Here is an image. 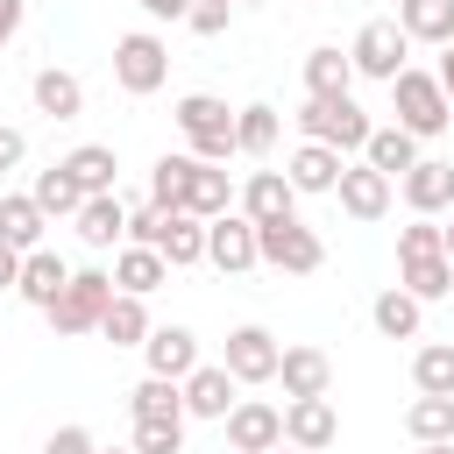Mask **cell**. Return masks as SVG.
<instances>
[{"label":"cell","mask_w":454,"mask_h":454,"mask_svg":"<svg viewBox=\"0 0 454 454\" xmlns=\"http://www.w3.org/2000/svg\"><path fill=\"white\" fill-rule=\"evenodd\" d=\"M234 411V376L220 362H199L184 376V419H227Z\"/></svg>","instance_id":"obj_20"},{"label":"cell","mask_w":454,"mask_h":454,"mask_svg":"<svg viewBox=\"0 0 454 454\" xmlns=\"http://www.w3.org/2000/svg\"><path fill=\"white\" fill-rule=\"evenodd\" d=\"M99 454H135V447H99Z\"/></svg>","instance_id":"obj_50"},{"label":"cell","mask_w":454,"mask_h":454,"mask_svg":"<svg viewBox=\"0 0 454 454\" xmlns=\"http://www.w3.org/2000/svg\"><path fill=\"white\" fill-rule=\"evenodd\" d=\"M114 305V277L106 270H71V284L57 291V305L43 312L57 333H99V312Z\"/></svg>","instance_id":"obj_4"},{"label":"cell","mask_w":454,"mask_h":454,"mask_svg":"<svg viewBox=\"0 0 454 454\" xmlns=\"http://www.w3.org/2000/svg\"><path fill=\"white\" fill-rule=\"evenodd\" d=\"M184 21H192V35H227L234 0H192V7H184Z\"/></svg>","instance_id":"obj_40"},{"label":"cell","mask_w":454,"mask_h":454,"mask_svg":"<svg viewBox=\"0 0 454 454\" xmlns=\"http://www.w3.org/2000/svg\"><path fill=\"white\" fill-rule=\"evenodd\" d=\"M419 454H454V440H447V447H419Z\"/></svg>","instance_id":"obj_49"},{"label":"cell","mask_w":454,"mask_h":454,"mask_svg":"<svg viewBox=\"0 0 454 454\" xmlns=\"http://www.w3.org/2000/svg\"><path fill=\"white\" fill-rule=\"evenodd\" d=\"M390 106H397V128H404L411 142H426V135H440V128L454 121V106H447L440 78H433V71H411V64L390 78Z\"/></svg>","instance_id":"obj_1"},{"label":"cell","mask_w":454,"mask_h":454,"mask_svg":"<svg viewBox=\"0 0 454 454\" xmlns=\"http://www.w3.org/2000/svg\"><path fill=\"white\" fill-rule=\"evenodd\" d=\"M71 220H78V241H85V248H121V241H128V206H121V192L85 199Z\"/></svg>","instance_id":"obj_18"},{"label":"cell","mask_w":454,"mask_h":454,"mask_svg":"<svg viewBox=\"0 0 454 454\" xmlns=\"http://www.w3.org/2000/svg\"><path fill=\"white\" fill-rule=\"evenodd\" d=\"M348 85H355V64H348V50L319 43V50L305 57V99H348Z\"/></svg>","instance_id":"obj_24"},{"label":"cell","mask_w":454,"mask_h":454,"mask_svg":"<svg viewBox=\"0 0 454 454\" xmlns=\"http://www.w3.org/2000/svg\"><path fill=\"white\" fill-rule=\"evenodd\" d=\"M64 170H71V184H78L85 199H99V192L121 184V156H114L106 142H78V149L64 156Z\"/></svg>","instance_id":"obj_23"},{"label":"cell","mask_w":454,"mask_h":454,"mask_svg":"<svg viewBox=\"0 0 454 454\" xmlns=\"http://www.w3.org/2000/svg\"><path fill=\"white\" fill-rule=\"evenodd\" d=\"M21 156H28V135L21 128H0V170H14Z\"/></svg>","instance_id":"obj_43"},{"label":"cell","mask_w":454,"mask_h":454,"mask_svg":"<svg viewBox=\"0 0 454 454\" xmlns=\"http://www.w3.org/2000/svg\"><path fill=\"white\" fill-rule=\"evenodd\" d=\"M284 177H291V192H333L340 184V156L326 142H298L291 163H284Z\"/></svg>","instance_id":"obj_25"},{"label":"cell","mask_w":454,"mask_h":454,"mask_svg":"<svg viewBox=\"0 0 454 454\" xmlns=\"http://www.w3.org/2000/svg\"><path fill=\"white\" fill-rule=\"evenodd\" d=\"M206 262H213V270H227V277L255 270V220H241V213L206 220Z\"/></svg>","instance_id":"obj_12"},{"label":"cell","mask_w":454,"mask_h":454,"mask_svg":"<svg viewBox=\"0 0 454 454\" xmlns=\"http://www.w3.org/2000/svg\"><path fill=\"white\" fill-rule=\"evenodd\" d=\"M440 255H447V262H454V220H447V227H440Z\"/></svg>","instance_id":"obj_48"},{"label":"cell","mask_w":454,"mask_h":454,"mask_svg":"<svg viewBox=\"0 0 454 454\" xmlns=\"http://www.w3.org/2000/svg\"><path fill=\"white\" fill-rule=\"evenodd\" d=\"M397 184H404V206H411L419 220H433L440 206H454V163H440V156H419Z\"/></svg>","instance_id":"obj_16"},{"label":"cell","mask_w":454,"mask_h":454,"mask_svg":"<svg viewBox=\"0 0 454 454\" xmlns=\"http://www.w3.org/2000/svg\"><path fill=\"white\" fill-rule=\"evenodd\" d=\"M411 255H440V227H433V220H411V227L397 234V262H411Z\"/></svg>","instance_id":"obj_41"},{"label":"cell","mask_w":454,"mask_h":454,"mask_svg":"<svg viewBox=\"0 0 454 454\" xmlns=\"http://www.w3.org/2000/svg\"><path fill=\"white\" fill-rule=\"evenodd\" d=\"M291 206H298V192H291L284 170H248V184H241V220L270 227V220H291Z\"/></svg>","instance_id":"obj_17"},{"label":"cell","mask_w":454,"mask_h":454,"mask_svg":"<svg viewBox=\"0 0 454 454\" xmlns=\"http://www.w3.org/2000/svg\"><path fill=\"white\" fill-rule=\"evenodd\" d=\"M277 333L270 326H234L227 333V355H220V369L234 376V383H277Z\"/></svg>","instance_id":"obj_9"},{"label":"cell","mask_w":454,"mask_h":454,"mask_svg":"<svg viewBox=\"0 0 454 454\" xmlns=\"http://www.w3.org/2000/svg\"><path fill=\"white\" fill-rule=\"evenodd\" d=\"M21 14H28V0H0V50L21 35Z\"/></svg>","instance_id":"obj_44"},{"label":"cell","mask_w":454,"mask_h":454,"mask_svg":"<svg viewBox=\"0 0 454 454\" xmlns=\"http://www.w3.org/2000/svg\"><path fill=\"white\" fill-rule=\"evenodd\" d=\"M28 199L43 206V220H57V213H78V206H85V192L71 184V170H64V163L35 170V192H28Z\"/></svg>","instance_id":"obj_37"},{"label":"cell","mask_w":454,"mask_h":454,"mask_svg":"<svg viewBox=\"0 0 454 454\" xmlns=\"http://www.w3.org/2000/svg\"><path fill=\"white\" fill-rule=\"evenodd\" d=\"M270 454H298V447H270Z\"/></svg>","instance_id":"obj_51"},{"label":"cell","mask_w":454,"mask_h":454,"mask_svg":"<svg viewBox=\"0 0 454 454\" xmlns=\"http://www.w3.org/2000/svg\"><path fill=\"white\" fill-rule=\"evenodd\" d=\"M99 333H106L114 348H142V340H149V305L128 298V291H114V305L99 312Z\"/></svg>","instance_id":"obj_32"},{"label":"cell","mask_w":454,"mask_h":454,"mask_svg":"<svg viewBox=\"0 0 454 454\" xmlns=\"http://www.w3.org/2000/svg\"><path fill=\"white\" fill-rule=\"evenodd\" d=\"M43 454H99V440H92V426H57L43 440Z\"/></svg>","instance_id":"obj_42"},{"label":"cell","mask_w":454,"mask_h":454,"mask_svg":"<svg viewBox=\"0 0 454 454\" xmlns=\"http://www.w3.org/2000/svg\"><path fill=\"white\" fill-rule=\"evenodd\" d=\"M142 355H149V376H170V383H184V376L199 369V333H192V326H149Z\"/></svg>","instance_id":"obj_14"},{"label":"cell","mask_w":454,"mask_h":454,"mask_svg":"<svg viewBox=\"0 0 454 454\" xmlns=\"http://www.w3.org/2000/svg\"><path fill=\"white\" fill-rule=\"evenodd\" d=\"M433 78H440V92H447V106H454V43H447V57H440V71H433Z\"/></svg>","instance_id":"obj_47"},{"label":"cell","mask_w":454,"mask_h":454,"mask_svg":"<svg viewBox=\"0 0 454 454\" xmlns=\"http://www.w3.org/2000/svg\"><path fill=\"white\" fill-rule=\"evenodd\" d=\"M411 383H419V397H454V348L447 340H426L411 355Z\"/></svg>","instance_id":"obj_36"},{"label":"cell","mask_w":454,"mask_h":454,"mask_svg":"<svg viewBox=\"0 0 454 454\" xmlns=\"http://www.w3.org/2000/svg\"><path fill=\"white\" fill-rule=\"evenodd\" d=\"M0 241H7L14 255L43 248V206H35L28 192H7V199H0Z\"/></svg>","instance_id":"obj_30"},{"label":"cell","mask_w":454,"mask_h":454,"mask_svg":"<svg viewBox=\"0 0 454 454\" xmlns=\"http://www.w3.org/2000/svg\"><path fill=\"white\" fill-rule=\"evenodd\" d=\"M270 149H277V106L255 99L234 114V156H270Z\"/></svg>","instance_id":"obj_33"},{"label":"cell","mask_w":454,"mask_h":454,"mask_svg":"<svg viewBox=\"0 0 454 454\" xmlns=\"http://www.w3.org/2000/svg\"><path fill=\"white\" fill-rule=\"evenodd\" d=\"M135 454H184V419H135Z\"/></svg>","instance_id":"obj_39"},{"label":"cell","mask_w":454,"mask_h":454,"mask_svg":"<svg viewBox=\"0 0 454 454\" xmlns=\"http://www.w3.org/2000/svg\"><path fill=\"white\" fill-rule=\"evenodd\" d=\"M298 128H305V142H326L333 156H348V149L369 142V114L355 106V92L348 99H305L298 106Z\"/></svg>","instance_id":"obj_5"},{"label":"cell","mask_w":454,"mask_h":454,"mask_svg":"<svg viewBox=\"0 0 454 454\" xmlns=\"http://www.w3.org/2000/svg\"><path fill=\"white\" fill-rule=\"evenodd\" d=\"M114 291H128V298H149L156 284H170V262L156 255V248H135V241H121V255H114Z\"/></svg>","instance_id":"obj_21"},{"label":"cell","mask_w":454,"mask_h":454,"mask_svg":"<svg viewBox=\"0 0 454 454\" xmlns=\"http://www.w3.org/2000/svg\"><path fill=\"white\" fill-rule=\"evenodd\" d=\"M184 163H192V156H156V163H149V206H156V213H177Z\"/></svg>","instance_id":"obj_38"},{"label":"cell","mask_w":454,"mask_h":454,"mask_svg":"<svg viewBox=\"0 0 454 454\" xmlns=\"http://www.w3.org/2000/svg\"><path fill=\"white\" fill-rule=\"evenodd\" d=\"M333 199H340V213H348V220H383V213H390V177H383V170H369V163H340Z\"/></svg>","instance_id":"obj_13"},{"label":"cell","mask_w":454,"mask_h":454,"mask_svg":"<svg viewBox=\"0 0 454 454\" xmlns=\"http://www.w3.org/2000/svg\"><path fill=\"white\" fill-rule=\"evenodd\" d=\"M14 284H21V255L0 241V291H14Z\"/></svg>","instance_id":"obj_46"},{"label":"cell","mask_w":454,"mask_h":454,"mask_svg":"<svg viewBox=\"0 0 454 454\" xmlns=\"http://www.w3.org/2000/svg\"><path fill=\"white\" fill-rule=\"evenodd\" d=\"M192 156V149H184ZM177 213H192V220H220V213H234V177L220 170V163H184V192H177Z\"/></svg>","instance_id":"obj_11"},{"label":"cell","mask_w":454,"mask_h":454,"mask_svg":"<svg viewBox=\"0 0 454 454\" xmlns=\"http://www.w3.org/2000/svg\"><path fill=\"white\" fill-rule=\"evenodd\" d=\"M234 7H255V0H234Z\"/></svg>","instance_id":"obj_52"},{"label":"cell","mask_w":454,"mask_h":454,"mask_svg":"<svg viewBox=\"0 0 454 454\" xmlns=\"http://www.w3.org/2000/svg\"><path fill=\"white\" fill-rule=\"evenodd\" d=\"M255 262H270V270H291V277H312L319 262H326V241L291 213V220H270V227H255Z\"/></svg>","instance_id":"obj_3"},{"label":"cell","mask_w":454,"mask_h":454,"mask_svg":"<svg viewBox=\"0 0 454 454\" xmlns=\"http://www.w3.org/2000/svg\"><path fill=\"white\" fill-rule=\"evenodd\" d=\"M135 7H142V14H156V21H184V7H192V0H135Z\"/></svg>","instance_id":"obj_45"},{"label":"cell","mask_w":454,"mask_h":454,"mask_svg":"<svg viewBox=\"0 0 454 454\" xmlns=\"http://www.w3.org/2000/svg\"><path fill=\"white\" fill-rule=\"evenodd\" d=\"M28 92H35V114H50V121H78V114H85V85H78V71L43 64Z\"/></svg>","instance_id":"obj_22"},{"label":"cell","mask_w":454,"mask_h":454,"mask_svg":"<svg viewBox=\"0 0 454 454\" xmlns=\"http://www.w3.org/2000/svg\"><path fill=\"white\" fill-rule=\"evenodd\" d=\"M156 255H163L170 270H192V262H206V220H192V213H163Z\"/></svg>","instance_id":"obj_26"},{"label":"cell","mask_w":454,"mask_h":454,"mask_svg":"<svg viewBox=\"0 0 454 454\" xmlns=\"http://www.w3.org/2000/svg\"><path fill=\"white\" fill-rule=\"evenodd\" d=\"M128 411H135V419H184V383H170V376H142V383L128 390Z\"/></svg>","instance_id":"obj_34"},{"label":"cell","mask_w":454,"mask_h":454,"mask_svg":"<svg viewBox=\"0 0 454 454\" xmlns=\"http://www.w3.org/2000/svg\"><path fill=\"white\" fill-rule=\"evenodd\" d=\"M362 163H369V170H383V177L397 184V177L419 163V142H411L404 128H369V142H362Z\"/></svg>","instance_id":"obj_29"},{"label":"cell","mask_w":454,"mask_h":454,"mask_svg":"<svg viewBox=\"0 0 454 454\" xmlns=\"http://www.w3.org/2000/svg\"><path fill=\"white\" fill-rule=\"evenodd\" d=\"M397 291L419 298V305L454 298V262H447V255H411V262H397Z\"/></svg>","instance_id":"obj_27"},{"label":"cell","mask_w":454,"mask_h":454,"mask_svg":"<svg viewBox=\"0 0 454 454\" xmlns=\"http://www.w3.org/2000/svg\"><path fill=\"white\" fill-rule=\"evenodd\" d=\"M114 78H121V92L149 99V92L170 78V43H163V35H149V28L121 35V43H114Z\"/></svg>","instance_id":"obj_6"},{"label":"cell","mask_w":454,"mask_h":454,"mask_svg":"<svg viewBox=\"0 0 454 454\" xmlns=\"http://www.w3.org/2000/svg\"><path fill=\"white\" fill-rule=\"evenodd\" d=\"M404 57H411V35L397 28V21H362L355 28V43H348V64H355V78H397L404 71Z\"/></svg>","instance_id":"obj_7"},{"label":"cell","mask_w":454,"mask_h":454,"mask_svg":"<svg viewBox=\"0 0 454 454\" xmlns=\"http://www.w3.org/2000/svg\"><path fill=\"white\" fill-rule=\"evenodd\" d=\"M404 433H411L419 447H447V440H454V397H419V404L404 411Z\"/></svg>","instance_id":"obj_35"},{"label":"cell","mask_w":454,"mask_h":454,"mask_svg":"<svg viewBox=\"0 0 454 454\" xmlns=\"http://www.w3.org/2000/svg\"><path fill=\"white\" fill-rule=\"evenodd\" d=\"M277 383H284V397H326L333 390V362H326V348H284L277 355Z\"/></svg>","instance_id":"obj_15"},{"label":"cell","mask_w":454,"mask_h":454,"mask_svg":"<svg viewBox=\"0 0 454 454\" xmlns=\"http://www.w3.org/2000/svg\"><path fill=\"white\" fill-rule=\"evenodd\" d=\"M64 284H71V262H64L57 248H28V255H21V284H14V291H21L35 312H50Z\"/></svg>","instance_id":"obj_19"},{"label":"cell","mask_w":454,"mask_h":454,"mask_svg":"<svg viewBox=\"0 0 454 454\" xmlns=\"http://www.w3.org/2000/svg\"><path fill=\"white\" fill-rule=\"evenodd\" d=\"M220 426H227V447H234V454H270V447H284V411L262 404V397H234V411H227Z\"/></svg>","instance_id":"obj_10"},{"label":"cell","mask_w":454,"mask_h":454,"mask_svg":"<svg viewBox=\"0 0 454 454\" xmlns=\"http://www.w3.org/2000/svg\"><path fill=\"white\" fill-rule=\"evenodd\" d=\"M340 440V411L333 397H284V447L298 454H326Z\"/></svg>","instance_id":"obj_8"},{"label":"cell","mask_w":454,"mask_h":454,"mask_svg":"<svg viewBox=\"0 0 454 454\" xmlns=\"http://www.w3.org/2000/svg\"><path fill=\"white\" fill-rule=\"evenodd\" d=\"M369 319H376V333H383V340H419V319H426V305H419V298H404V291L390 284V291H376Z\"/></svg>","instance_id":"obj_31"},{"label":"cell","mask_w":454,"mask_h":454,"mask_svg":"<svg viewBox=\"0 0 454 454\" xmlns=\"http://www.w3.org/2000/svg\"><path fill=\"white\" fill-rule=\"evenodd\" d=\"M397 28L411 43H454V0H397Z\"/></svg>","instance_id":"obj_28"},{"label":"cell","mask_w":454,"mask_h":454,"mask_svg":"<svg viewBox=\"0 0 454 454\" xmlns=\"http://www.w3.org/2000/svg\"><path fill=\"white\" fill-rule=\"evenodd\" d=\"M177 128H184V142H192L199 163H227V156H234V114H227V99L184 92V99H177Z\"/></svg>","instance_id":"obj_2"}]
</instances>
